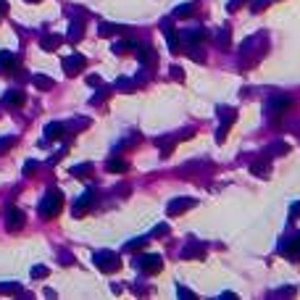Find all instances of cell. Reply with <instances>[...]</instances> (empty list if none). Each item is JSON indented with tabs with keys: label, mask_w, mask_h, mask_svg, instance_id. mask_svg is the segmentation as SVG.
Instances as JSON below:
<instances>
[{
	"label": "cell",
	"mask_w": 300,
	"mask_h": 300,
	"mask_svg": "<svg viewBox=\"0 0 300 300\" xmlns=\"http://www.w3.org/2000/svg\"><path fill=\"white\" fill-rule=\"evenodd\" d=\"M90 171H93V166H90V164H84V166H74V169H71V174H74V177H87Z\"/></svg>",
	"instance_id": "cell-24"
},
{
	"label": "cell",
	"mask_w": 300,
	"mask_h": 300,
	"mask_svg": "<svg viewBox=\"0 0 300 300\" xmlns=\"http://www.w3.org/2000/svg\"><path fill=\"white\" fill-rule=\"evenodd\" d=\"M134 53H137V58H140V63L153 61V48H150V45H134Z\"/></svg>",
	"instance_id": "cell-13"
},
{
	"label": "cell",
	"mask_w": 300,
	"mask_h": 300,
	"mask_svg": "<svg viewBox=\"0 0 300 300\" xmlns=\"http://www.w3.org/2000/svg\"><path fill=\"white\" fill-rule=\"evenodd\" d=\"M24 103H27V95H24L21 90H8L3 97V106H8V108H21Z\"/></svg>",
	"instance_id": "cell-6"
},
{
	"label": "cell",
	"mask_w": 300,
	"mask_h": 300,
	"mask_svg": "<svg viewBox=\"0 0 300 300\" xmlns=\"http://www.w3.org/2000/svg\"><path fill=\"white\" fill-rule=\"evenodd\" d=\"M14 142H16V137H0V155L8 153V150L14 148Z\"/></svg>",
	"instance_id": "cell-21"
},
{
	"label": "cell",
	"mask_w": 300,
	"mask_h": 300,
	"mask_svg": "<svg viewBox=\"0 0 300 300\" xmlns=\"http://www.w3.org/2000/svg\"><path fill=\"white\" fill-rule=\"evenodd\" d=\"M42 277H48V269L45 266H35L32 269V279H42Z\"/></svg>",
	"instance_id": "cell-28"
},
{
	"label": "cell",
	"mask_w": 300,
	"mask_h": 300,
	"mask_svg": "<svg viewBox=\"0 0 300 300\" xmlns=\"http://www.w3.org/2000/svg\"><path fill=\"white\" fill-rule=\"evenodd\" d=\"M177 295H179V298H187V300H192V298H195L190 290H185V287H179V290H177Z\"/></svg>",
	"instance_id": "cell-31"
},
{
	"label": "cell",
	"mask_w": 300,
	"mask_h": 300,
	"mask_svg": "<svg viewBox=\"0 0 300 300\" xmlns=\"http://www.w3.org/2000/svg\"><path fill=\"white\" fill-rule=\"evenodd\" d=\"M32 82H35L37 90H50V87H53V79H48L45 74H35V76H32Z\"/></svg>",
	"instance_id": "cell-17"
},
{
	"label": "cell",
	"mask_w": 300,
	"mask_h": 300,
	"mask_svg": "<svg viewBox=\"0 0 300 300\" xmlns=\"http://www.w3.org/2000/svg\"><path fill=\"white\" fill-rule=\"evenodd\" d=\"M182 256H185V258H200V256H203V250H200V245H195V247H187Z\"/></svg>",
	"instance_id": "cell-25"
},
{
	"label": "cell",
	"mask_w": 300,
	"mask_h": 300,
	"mask_svg": "<svg viewBox=\"0 0 300 300\" xmlns=\"http://www.w3.org/2000/svg\"><path fill=\"white\" fill-rule=\"evenodd\" d=\"M182 40H185V45H187L190 50H198L195 45L206 40V32H203V29H187V32H182Z\"/></svg>",
	"instance_id": "cell-7"
},
{
	"label": "cell",
	"mask_w": 300,
	"mask_h": 300,
	"mask_svg": "<svg viewBox=\"0 0 300 300\" xmlns=\"http://www.w3.org/2000/svg\"><path fill=\"white\" fill-rule=\"evenodd\" d=\"M171 74H174V79H182V76H185V71H182V69H177V66H174V69H171Z\"/></svg>",
	"instance_id": "cell-36"
},
{
	"label": "cell",
	"mask_w": 300,
	"mask_h": 300,
	"mask_svg": "<svg viewBox=\"0 0 300 300\" xmlns=\"http://www.w3.org/2000/svg\"><path fill=\"white\" fill-rule=\"evenodd\" d=\"M93 200H95V192H84L82 198L76 200V206H74V216H84V211L93 206Z\"/></svg>",
	"instance_id": "cell-10"
},
{
	"label": "cell",
	"mask_w": 300,
	"mask_h": 300,
	"mask_svg": "<svg viewBox=\"0 0 300 300\" xmlns=\"http://www.w3.org/2000/svg\"><path fill=\"white\" fill-rule=\"evenodd\" d=\"M113 32H121V27H116V24H100V35L103 37H111Z\"/></svg>",
	"instance_id": "cell-23"
},
{
	"label": "cell",
	"mask_w": 300,
	"mask_h": 300,
	"mask_svg": "<svg viewBox=\"0 0 300 300\" xmlns=\"http://www.w3.org/2000/svg\"><path fill=\"white\" fill-rule=\"evenodd\" d=\"M8 14V0H0V16Z\"/></svg>",
	"instance_id": "cell-34"
},
{
	"label": "cell",
	"mask_w": 300,
	"mask_h": 300,
	"mask_svg": "<svg viewBox=\"0 0 300 300\" xmlns=\"http://www.w3.org/2000/svg\"><path fill=\"white\" fill-rule=\"evenodd\" d=\"M253 174H256V177H266V174H269V164H256L253 166Z\"/></svg>",
	"instance_id": "cell-27"
},
{
	"label": "cell",
	"mask_w": 300,
	"mask_h": 300,
	"mask_svg": "<svg viewBox=\"0 0 300 300\" xmlns=\"http://www.w3.org/2000/svg\"><path fill=\"white\" fill-rule=\"evenodd\" d=\"M245 3H247V0H232V3H229V11H237L240 5H245Z\"/></svg>",
	"instance_id": "cell-33"
},
{
	"label": "cell",
	"mask_w": 300,
	"mask_h": 300,
	"mask_svg": "<svg viewBox=\"0 0 300 300\" xmlns=\"http://www.w3.org/2000/svg\"><path fill=\"white\" fill-rule=\"evenodd\" d=\"M116 90H124V93H129V90H134V82H132V79H119V82H116Z\"/></svg>",
	"instance_id": "cell-26"
},
{
	"label": "cell",
	"mask_w": 300,
	"mask_h": 300,
	"mask_svg": "<svg viewBox=\"0 0 300 300\" xmlns=\"http://www.w3.org/2000/svg\"><path fill=\"white\" fill-rule=\"evenodd\" d=\"M35 171H37V164H35V161H29V164L24 166V174H35Z\"/></svg>",
	"instance_id": "cell-32"
},
{
	"label": "cell",
	"mask_w": 300,
	"mask_h": 300,
	"mask_svg": "<svg viewBox=\"0 0 300 300\" xmlns=\"http://www.w3.org/2000/svg\"><path fill=\"white\" fill-rule=\"evenodd\" d=\"M287 106H290V97H274V100L269 103V108H271V113L277 116L279 111H284Z\"/></svg>",
	"instance_id": "cell-15"
},
{
	"label": "cell",
	"mask_w": 300,
	"mask_h": 300,
	"mask_svg": "<svg viewBox=\"0 0 300 300\" xmlns=\"http://www.w3.org/2000/svg\"><path fill=\"white\" fill-rule=\"evenodd\" d=\"M40 45H42V50H58L61 37H58V35H45L42 40H40Z\"/></svg>",
	"instance_id": "cell-14"
},
{
	"label": "cell",
	"mask_w": 300,
	"mask_h": 300,
	"mask_svg": "<svg viewBox=\"0 0 300 300\" xmlns=\"http://www.w3.org/2000/svg\"><path fill=\"white\" fill-rule=\"evenodd\" d=\"M84 56H79V53H74V56H69L66 61H63V71H66L69 76H74V74H79V71L84 69Z\"/></svg>",
	"instance_id": "cell-4"
},
{
	"label": "cell",
	"mask_w": 300,
	"mask_h": 300,
	"mask_svg": "<svg viewBox=\"0 0 300 300\" xmlns=\"http://www.w3.org/2000/svg\"><path fill=\"white\" fill-rule=\"evenodd\" d=\"M5 224H8V232H19L24 226V213L19 211V208L11 206L8 208V216H5Z\"/></svg>",
	"instance_id": "cell-5"
},
{
	"label": "cell",
	"mask_w": 300,
	"mask_h": 300,
	"mask_svg": "<svg viewBox=\"0 0 300 300\" xmlns=\"http://www.w3.org/2000/svg\"><path fill=\"white\" fill-rule=\"evenodd\" d=\"M63 132H66L63 124H48V127H45V140H61Z\"/></svg>",
	"instance_id": "cell-12"
},
{
	"label": "cell",
	"mask_w": 300,
	"mask_h": 300,
	"mask_svg": "<svg viewBox=\"0 0 300 300\" xmlns=\"http://www.w3.org/2000/svg\"><path fill=\"white\" fill-rule=\"evenodd\" d=\"M61 208H63V195L58 190H50L42 198V203H40V216L42 219H53V216L61 213Z\"/></svg>",
	"instance_id": "cell-1"
},
{
	"label": "cell",
	"mask_w": 300,
	"mask_h": 300,
	"mask_svg": "<svg viewBox=\"0 0 300 300\" xmlns=\"http://www.w3.org/2000/svg\"><path fill=\"white\" fill-rule=\"evenodd\" d=\"M166 40H169V48L177 53V50H179V37H177V32L169 27V21H166Z\"/></svg>",
	"instance_id": "cell-18"
},
{
	"label": "cell",
	"mask_w": 300,
	"mask_h": 300,
	"mask_svg": "<svg viewBox=\"0 0 300 300\" xmlns=\"http://www.w3.org/2000/svg\"><path fill=\"white\" fill-rule=\"evenodd\" d=\"M95 266L100 271H116L121 266V261L116 253H111V250H100V253H95Z\"/></svg>",
	"instance_id": "cell-2"
},
{
	"label": "cell",
	"mask_w": 300,
	"mask_h": 300,
	"mask_svg": "<svg viewBox=\"0 0 300 300\" xmlns=\"http://www.w3.org/2000/svg\"><path fill=\"white\" fill-rule=\"evenodd\" d=\"M127 247H129V250H142V247H145V240H132Z\"/></svg>",
	"instance_id": "cell-29"
},
{
	"label": "cell",
	"mask_w": 300,
	"mask_h": 300,
	"mask_svg": "<svg viewBox=\"0 0 300 300\" xmlns=\"http://www.w3.org/2000/svg\"><path fill=\"white\" fill-rule=\"evenodd\" d=\"M127 169H129V164H127L124 158H113V161L108 164V171H127Z\"/></svg>",
	"instance_id": "cell-20"
},
{
	"label": "cell",
	"mask_w": 300,
	"mask_h": 300,
	"mask_svg": "<svg viewBox=\"0 0 300 300\" xmlns=\"http://www.w3.org/2000/svg\"><path fill=\"white\" fill-rule=\"evenodd\" d=\"M82 32H84V24L82 21H74V24H71V29H69V40L71 42H79L82 40Z\"/></svg>",
	"instance_id": "cell-16"
},
{
	"label": "cell",
	"mask_w": 300,
	"mask_h": 300,
	"mask_svg": "<svg viewBox=\"0 0 300 300\" xmlns=\"http://www.w3.org/2000/svg\"><path fill=\"white\" fill-rule=\"evenodd\" d=\"M195 200L192 198H179V200H171V206H169V216H177V213H185L187 208H192Z\"/></svg>",
	"instance_id": "cell-9"
},
{
	"label": "cell",
	"mask_w": 300,
	"mask_h": 300,
	"mask_svg": "<svg viewBox=\"0 0 300 300\" xmlns=\"http://www.w3.org/2000/svg\"><path fill=\"white\" fill-rule=\"evenodd\" d=\"M298 216H300V203L292 206V219H298Z\"/></svg>",
	"instance_id": "cell-37"
},
{
	"label": "cell",
	"mask_w": 300,
	"mask_h": 300,
	"mask_svg": "<svg viewBox=\"0 0 300 300\" xmlns=\"http://www.w3.org/2000/svg\"><path fill=\"white\" fill-rule=\"evenodd\" d=\"M216 42H219V48H229V29H221Z\"/></svg>",
	"instance_id": "cell-22"
},
{
	"label": "cell",
	"mask_w": 300,
	"mask_h": 300,
	"mask_svg": "<svg viewBox=\"0 0 300 300\" xmlns=\"http://www.w3.org/2000/svg\"><path fill=\"white\" fill-rule=\"evenodd\" d=\"M192 11H195V5H192V3H187V5H177V8H174V16H177V19H185V16H192Z\"/></svg>",
	"instance_id": "cell-19"
},
{
	"label": "cell",
	"mask_w": 300,
	"mask_h": 300,
	"mask_svg": "<svg viewBox=\"0 0 300 300\" xmlns=\"http://www.w3.org/2000/svg\"><path fill=\"white\" fill-rule=\"evenodd\" d=\"M166 232H169V226H166V224H161V226H155V229H153V234H155V237H164Z\"/></svg>",
	"instance_id": "cell-30"
},
{
	"label": "cell",
	"mask_w": 300,
	"mask_h": 300,
	"mask_svg": "<svg viewBox=\"0 0 300 300\" xmlns=\"http://www.w3.org/2000/svg\"><path fill=\"white\" fill-rule=\"evenodd\" d=\"M279 250H282L284 256H300V232L295 234V240H287Z\"/></svg>",
	"instance_id": "cell-11"
},
{
	"label": "cell",
	"mask_w": 300,
	"mask_h": 300,
	"mask_svg": "<svg viewBox=\"0 0 300 300\" xmlns=\"http://www.w3.org/2000/svg\"><path fill=\"white\" fill-rule=\"evenodd\" d=\"M261 8H266V0H256L253 3V11H261Z\"/></svg>",
	"instance_id": "cell-35"
},
{
	"label": "cell",
	"mask_w": 300,
	"mask_h": 300,
	"mask_svg": "<svg viewBox=\"0 0 300 300\" xmlns=\"http://www.w3.org/2000/svg\"><path fill=\"white\" fill-rule=\"evenodd\" d=\"M134 263L145 274H155V271H161V266H164V258H161L158 253H150V256H140Z\"/></svg>",
	"instance_id": "cell-3"
},
{
	"label": "cell",
	"mask_w": 300,
	"mask_h": 300,
	"mask_svg": "<svg viewBox=\"0 0 300 300\" xmlns=\"http://www.w3.org/2000/svg\"><path fill=\"white\" fill-rule=\"evenodd\" d=\"M14 71H16V56L3 50L0 53V74H14Z\"/></svg>",
	"instance_id": "cell-8"
},
{
	"label": "cell",
	"mask_w": 300,
	"mask_h": 300,
	"mask_svg": "<svg viewBox=\"0 0 300 300\" xmlns=\"http://www.w3.org/2000/svg\"><path fill=\"white\" fill-rule=\"evenodd\" d=\"M27 3H40V0H27Z\"/></svg>",
	"instance_id": "cell-38"
}]
</instances>
